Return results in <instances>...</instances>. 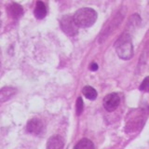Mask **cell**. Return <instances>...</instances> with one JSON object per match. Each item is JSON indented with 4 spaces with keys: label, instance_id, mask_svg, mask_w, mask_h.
I'll list each match as a JSON object with an SVG mask.
<instances>
[{
    "label": "cell",
    "instance_id": "14",
    "mask_svg": "<svg viewBox=\"0 0 149 149\" xmlns=\"http://www.w3.org/2000/svg\"><path fill=\"white\" fill-rule=\"evenodd\" d=\"M90 68H91V71H96V70L98 69V65H97V63H92L91 64Z\"/></svg>",
    "mask_w": 149,
    "mask_h": 149
},
{
    "label": "cell",
    "instance_id": "7",
    "mask_svg": "<svg viewBox=\"0 0 149 149\" xmlns=\"http://www.w3.org/2000/svg\"><path fill=\"white\" fill-rule=\"evenodd\" d=\"M8 14L10 15L11 18L17 20V19L21 18L22 16V14H23V8L19 4H17V3H12L10 6L8 7Z\"/></svg>",
    "mask_w": 149,
    "mask_h": 149
},
{
    "label": "cell",
    "instance_id": "5",
    "mask_svg": "<svg viewBox=\"0 0 149 149\" xmlns=\"http://www.w3.org/2000/svg\"><path fill=\"white\" fill-rule=\"evenodd\" d=\"M26 130L29 133L39 135L43 132L44 130V125L42 123V121L37 118H33L28 121L26 125Z\"/></svg>",
    "mask_w": 149,
    "mask_h": 149
},
{
    "label": "cell",
    "instance_id": "8",
    "mask_svg": "<svg viewBox=\"0 0 149 149\" xmlns=\"http://www.w3.org/2000/svg\"><path fill=\"white\" fill-rule=\"evenodd\" d=\"M34 14H35V17L36 19H38V20L44 19L47 15L46 5L41 1H37L36 5V8H35V10H34Z\"/></svg>",
    "mask_w": 149,
    "mask_h": 149
},
{
    "label": "cell",
    "instance_id": "13",
    "mask_svg": "<svg viewBox=\"0 0 149 149\" xmlns=\"http://www.w3.org/2000/svg\"><path fill=\"white\" fill-rule=\"evenodd\" d=\"M76 108H77V115H80L83 111V101H82V98L81 97H78L77 100V105H76Z\"/></svg>",
    "mask_w": 149,
    "mask_h": 149
},
{
    "label": "cell",
    "instance_id": "3",
    "mask_svg": "<svg viewBox=\"0 0 149 149\" xmlns=\"http://www.w3.org/2000/svg\"><path fill=\"white\" fill-rule=\"evenodd\" d=\"M60 23H61V27H62L63 31L66 35L70 36H74L77 35L78 27L76 24V22H74L73 17H71L70 15H65L62 18Z\"/></svg>",
    "mask_w": 149,
    "mask_h": 149
},
{
    "label": "cell",
    "instance_id": "6",
    "mask_svg": "<svg viewBox=\"0 0 149 149\" xmlns=\"http://www.w3.org/2000/svg\"><path fill=\"white\" fill-rule=\"evenodd\" d=\"M63 140L60 136L50 137L47 143V149H63Z\"/></svg>",
    "mask_w": 149,
    "mask_h": 149
},
{
    "label": "cell",
    "instance_id": "2",
    "mask_svg": "<svg viewBox=\"0 0 149 149\" xmlns=\"http://www.w3.org/2000/svg\"><path fill=\"white\" fill-rule=\"evenodd\" d=\"M116 50L118 55L123 60H129L132 57V43L128 34H123L116 42Z\"/></svg>",
    "mask_w": 149,
    "mask_h": 149
},
{
    "label": "cell",
    "instance_id": "9",
    "mask_svg": "<svg viewBox=\"0 0 149 149\" xmlns=\"http://www.w3.org/2000/svg\"><path fill=\"white\" fill-rule=\"evenodd\" d=\"M16 93V88H4L0 90V102H6L12 98Z\"/></svg>",
    "mask_w": 149,
    "mask_h": 149
},
{
    "label": "cell",
    "instance_id": "11",
    "mask_svg": "<svg viewBox=\"0 0 149 149\" xmlns=\"http://www.w3.org/2000/svg\"><path fill=\"white\" fill-rule=\"evenodd\" d=\"M82 93L88 100H95L97 98V91L91 86H87L84 88L82 90Z\"/></svg>",
    "mask_w": 149,
    "mask_h": 149
},
{
    "label": "cell",
    "instance_id": "10",
    "mask_svg": "<svg viewBox=\"0 0 149 149\" xmlns=\"http://www.w3.org/2000/svg\"><path fill=\"white\" fill-rule=\"evenodd\" d=\"M74 149H94V144L88 139H82L80 140L77 146H74Z\"/></svg>",
    "mask_w": 149,
    "mask_h": 149
},
{
    "label": "cell",
    "instance_id": "12",
    "mask_svg": "<svg viewBox=\"0 0 149 149\" xmlns=\"http://www.w3.org/2000/svg\"><path fill=\"white\" fill-rule=\"evenodd\" d=\"M140 90L144 92H149V77H146L140 86Z\"/></svg>",
    "mask_w": 149,
    "mask_h": 149
},
{
    "label": "cell",
    "instance_id": "4",
    "mask_svg": "<svg viewBox=\"0 0 149 149\" xmlns=\"http://www.w3.org/2000/svg\"><path fill=\"white\" fill-rule=\"evenodd\" d=\"M119 104H120V98L116 93H110V94L106 95L104 99V106L108 112L116 110L119 105Z\"/></svg>",
    "mask_w": 149,
    "mask_h": 149
},
{
    "label": "cell",
    "instance_id": "1",
    "mask_svg": "<svg viewBox=\"0 0 149 149\" xmlns=\"http://www.w3.org/2000/svg\"><path fill=\"white\" fill-rule=\"evenodd\" d=\"M73 18L77 27L87 28L94 24L97 20V12L91 8H83L78 9Z\"/></svg>",
    "mask_w": 149,
    "mask_h": 149
}]
</instances>
